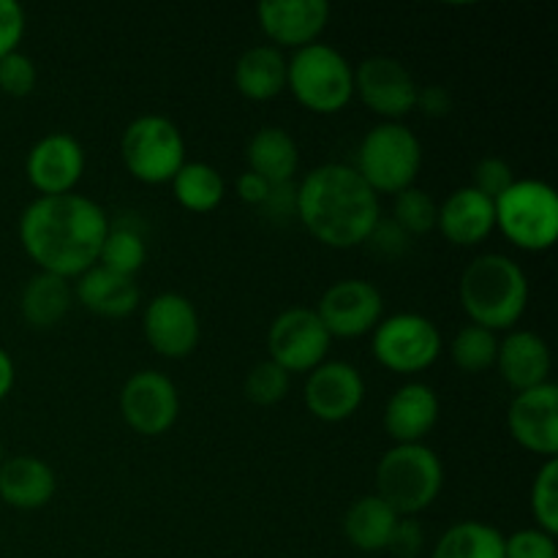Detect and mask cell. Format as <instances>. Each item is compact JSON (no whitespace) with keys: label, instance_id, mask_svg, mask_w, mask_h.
<instances>
[{"label":"cell","instance_id":"obj_39","mask_svg":"<svg viewBox=\"0 0 558 558\" xmlns=\"http://www.w3.org/2000/svg\"><path fill=\"white\" fill-rule=\"evenodd\" d=\"M267 218L272 221H289L298 216V185L294 183H278L270 185V194L259 207Z\"/></svg>","mask_w":558,"mask_h":558},{"label":"cell","instance_id":"obj_38","mask_svg":"<svg viewBox=\"0 0 558 558\" xmlns=\"http://www.w3.org/2000/svg\"><path fill=\"white\" fill-rule=\"evenodd\" d=\"M25 25V9L16 0H0V58L20 49Z\"/></svg>","mask_w":558,"mask_h":558},{"label":"cell","instance_id":"obj_8","mask_svg":"<svg viewBox=\"0 0 558 558\" xmlns=\"http://www.w3.org/2000/svg\"><path fill=\"white\" fill-rule=\"evenodd\" d=\"M120 158L134 180L145 185L172 183L189 158L185 136L167 114H140L131 120L120 140Z\"/></svg>","mask_w":558,"mask_h":558},{"label":"cell","instance_id":"obj_35","mask_svg":"<svg viewBox=\"0 0 558 558\" xmlns=\"http://www.w3.org/2000/svg\"><path fill=\"white\" fill-rule=\"evenodd\" d=\"M36 63L25 52H11L0 58V93L11 98H25L36 90Z\"/></svg>","mask_w":558,"mask_h":558},{"label":"cell","instance_id":"obj_28","mask_svg":"<svg viewBox=\"0 0 558 558\" xmlns=\"http://www.w3.org/2000/svg\"><path fill=\"white\" fill-rule=\"evenodd\" d=\"M169 185H172L174 202L196 216L213 213L227 196L223 174L205 161H185Z\"/></svg>","mask_w":558,"mask_h":558},{"label":"cell","instance_id":"obj_36","mask_svg":"<svg viewBox=\"0 0 558 558\" xmlns=\"http://www.w3.org/2000/svg\"><path fill=\"white\" fill-rule=\"evenodd\" d=\"M505 558H558L556 537L537 526L521 529L505 537Z\"/></svg>","mask_w":558,"mask_h":558},{"label":"cell","instance_id":"obj_2","mask_svg":"<svg viewBox=\"0 0 558 558\" xmlns=\"http://www.w3.org/2000/svg\"><path fill=\"white\" fill-rule=\"evenodd\" d=\"M298 218L327 248L368 243L381 218V202L349 163H322L298 183Z\"/></svg>","mask_w":558,"mask_h":558},{"label":"cell","instance_id":"obj_45","mask_svg":"<svg viewBox=\"0 0 558 558\" xmlns=\"http://www.w3.org/2000/svg\"><path fill=\"white\" fill-rule=\"evenodd\" d=\"M3 458H5L3 456V441H0V463H3Z\"/></svg>","mask_w":558,"mask_h":558},{"label":"cell","instance_id":"obj_26","mask_svg":"<svg viewBox=\"0 0 558 558\" xmlns=\"http://www.w3.org/2000/svg\"><path fill=\"white\" fill-rule=\"evenodd\" d=\"M248 172L265 178L270 185L294 183L300 167V150L294 136L278 125H265L245 145Z\"/></svg>","mask_w":558,"mask_h":558},{"label":"cell","instance_id":"obj_16","mask_svg":"<svg viewBox=\"0 0 558 558\" xmlns=\"http://www.w3.org/2000/svg\"><path fill=\"white\" fill-rule=\"evenodd\" d=\"M85 174V147L65 131L41 136L25 158V178L38 196L74 194Z\"/></svg>","mask_w":558,"mask_h":558},{"label":"cell","instance_id":"obj_24","mask_svg":"<svg viewBox=\"0 0 558 558\" xmlns=\"http://www.w3.org/2000/svg\"><path fill=\"white\" fill-rule=\"evenodd\" d=\"M232 80L248 101H272L287 90V58L270 44H256L240 54Z\"/></svg>","mask_w":558,"mask_h":558},{"label":"cell","instance_id":"obj_20","mask_svg":"<svg viewBox=\"0 0 558 558\" xmlns=\"http://www.w3.org/2000/svg\"><path fill=\"white\" fill-rule=\"evenodd\" d=\"M441 414L439 396L423 381H407L385 407V430L396 445H420L436 428Z\"/></svg>","mask_w":558,"mask_h":558},{"label":"cell","instance_id":"obj_17","mask_svg":"<svg viewBox=\"0 0 558 558\" xmlns=\"http://www.w3.org/2000/svg\"><path fill=\"white\" fill-rule=\"evenodd\" d=\"M303 401L305 409L322 423H343L363 407V374L347 360H325L305 379Z\"/></svg>","mask_w":558,"mask_h":558},{"label":"cell","instance_id":"obj_44","mask_svg":"<svg viewBox=\"0 0 558 558\" xmlns=\"http://www.w3.org/2000/svg\"><path fill=\"white\" fill-rule=\"evenodd\" d=\"M14 381H16L14 360H11V354L0 347V401L9 398V392L14 390Z\"/></svg>","mask_w":558,"mask_h":558},{"label":"cell","instance_id":"obj_31","mask_svg":"<svg viewBox=\"0 0 558 558\" xmlns=\"http://www.w3.org/2000/svg\"><path fill=\"white\" fill-rule=\"evenodd\" d=\"M496 352H499L496 332L477 325L461 327L450 343L452 363L463 374H485V371H490L496 365Z\"/></svg>","mask_w":558,"mask_h":558},{"label":"cell","instance_id":"obj_19","mask_svg":"<svg viewBox=\"0 0 558 558\" xmlns=\"http://www.w3.org/2000/svg\"><path fill=\"white\" fill-rule=\"evenodd\" d=\"M436 229L441 238L461 248H474L485 243L496 232V210L488 196L480 194L472 185L452 191L439 205Z\"/></svg>","mask_w":558,"mask_h":558},{"label":"cell","instance_id":"obj_21","mask_svg":"<svg viewBox=\"0 0 558 558\" xmlns=\"http://www.w3.org/2000/svg\"><path fill=\"white\" fill-rule=\"evenodd\" d=\"M550 365H554V357L543 336L532 330H510L499 341L494 368L512 392H523L545 385Z\"/></svg>","mask_w":558,"mask_h":558},{"label":"cell","instance_id":"obj_5","mask_svg":"<svg viewBox=\"0 0 558 558\" xmlns=\"http://www.w3.org/2000/svg\"><path fill=\"white\" fill-rule=\"evenodd\" d=\"M287 90L314 114H338L354 98V65L330 44H311L287 58Z\"/></svg>","mask_w":558,"mask_h":558},{"label":"cell","instance_id":"obj_37","mask_svg":"<svg viewBox=\"0 0 558 558\" xmlns=\"http://www.w3.org/2000/svg\"><path fill=\"white\" fill-rule=\"evenodd\" d=\"M515 180H518L515 172H512V167L505 161V158L490 156V158H483V161L477 163V169H474L472 189H477L480 194L488 196L490 202H496L512 183H515Z\"/></svg>","mask_w":558,"mask_h":558},{"label":"cell","instance_id":"obj_11","mask_svg":"<svg viewBox=\"0 0 558 558\" xmlns=\"http://www.w3.org/2000/svg\"><path fill=\"white\" fill-rule=\"evenodd\" d=\"M417 90L412 71L396 58L374 54L354 65V96L365 109L379 114L381 123H401V118L414 112Z\"/></svg>","mask_w":558,"mask_h":558},{"label":"cell","instance_id":"obj_4","mask_svg":"<svg viewBox=\"0 0 558 558\" xmlns=\"http://www.w3.org/2000/svg\"><path fill=\"white\" fill-rule=\"evenodd\" d=\"M376 490L381 501L401 518H414L428 510L445 488L441 458L425 441L392 445L376 463Z\"/></svg>","mask_w":558,"mask_h":558},{"label":"cell","instance_id":"obj_32","mask_svg":"<svg viewBox=\"0 0 558 558\" xmlns=\"http://www.w3.org/2000/svg\"><path fill=\"white\" fill-rule=\"evenodd\" d=\"M436 216H439V205L430 199L428 191L412 189L401 191L392 199V221L409 234V238H420V234H428L436 229Z\"/></svg>","mask_w":558,"mask_h":558},{"label":"cell","instance_id":"obj_3","mask_svg":"<svg viewBox=\"0 0 558 558\" xmlns=\"http://www.w3.org/2000/svg\"><path fill=\"white\" fill-rule=\"evenodd\" d=\"M469 325L490 332L515 330L529 305V278L507 254H483L466 265L458 283Z\"/></svg>","mask_w":558,"mask_h":558},{"label":"cell","instance_id":"obj_33","mask_svg":"<svg viewBox=\"0 0 558 558\" xmlns=\"http://www.w3.org/2000/svg\"><path fill=\"white\" fill-rule=\"evenodd\" d=\"M289 387H292V376L272 360L256 363L243 381L245 398L256 407H276L289 396Z\"/></svg>","mask_w":558,"mask_h":558},{"label":"cell","instance_id":"obj_25","mask_svg":"<svg viewBox=\"0 0 558 558\" xmlns=\"http://www.w3.org/2000/svg\"><path fill=\"white\" fill-rule=\"evenodd\" d=\"M398 515L387 501H381L376 494L360 496L349 505L343 515V537L360 554H381L390 548L392 532H396Z\"/></svg>","mask_w":558,"mask_h":558},{"label":"cell","instance_id":"obj_22","mask_svg":"<svg viewBox=\"0 0 558 558\" xmlns=\"http://www.w3.org/2000/svg\"><path fill=\"white\" fill-rule=\"evenodd\" d=\"M74 298L80 305L90 314L104 316V319H120V316H131L140 308V283L136 278L120 276V272L107 270L101 265H93L90 270L74 278Z\"/></svg>","mask_w":558,"mask_h":558},{"label":"cell","instance_id":"obj_1","mask_svg":"<svg viewBox=\"0 0 558 558\" xmlns=\"http://www.w3.org/2000/svg\"><path fill=\"white\" fill-rule=\"evenodd\" d=\"M109 232L107 210L82 194L36 196L20 216V243L41 272L80 278L98 265Z\"/></svg>","mask_w":558,"mask_h":558},{"label":"cell","instance_id":"obj_6","mask_svg":"<svg viewBox=\"0 0 558 558\" xmlns=\"http://www.w3.org/2000/svg\"><path fill=\"white\" fill-rule=\"evenodd\" d=\"M496 229L515 248L543 254L558 240V194L550 183L534 178H518L494 202Z\"/></svg>","mask_w":558,"mask_h":558},{"label":"cell","instance_id":"obj_29","mask_svg":"<svg viewBox=\"0 0 558 558\" xmlns=\"http://www.w3.org/2000/svg\"><path fill=\"white\" fill-rule=\"evenodd\" d=\"M430 558H505V534L483 521H461L436 539Z\"/></svg>","mask_w":558,"mask_h":558},{"label":"cell","instance_id":"obj_15","mask_svg":"<svg viewBox=\"0 0 558 558\" xmlns=\"http://www.w3.org/2000/svg\"><path fill=\"white\" fill-rule=\"evenodd\" d=\"M507 430L532 456L545 461L558 456V387L554 381L515 392L507 409Z\"/></svg>","mask_w":558,"mask_h":558},{"label":"cell","instance_id":"obj_9","mask_svg":"<svg viewBox=\"0 0 558 558\" xmlns=\"http://www.w3.org/2000/svg\"><path fill=\"white\" fill-rule=\"evenodd\" d=\"M441 332L428 316L403 311L385 316L371 332V352L381 368L398 376H417L439 360Z\"/></svg>","mask_w":558,"mask_h":558},{"label":"cell","instance_id":"obj_41","mask_svg":"<svg viewBox=\"0 0 558 558\" xmlns=\"http://www.w3.org/2000/svg\"><path fill=\"white\" fill-rule=\"evenodd\" d=\"M425 545V534H423V526H420L414 518H401L396 526V532H392V539H390V554H396L398 558H414L420 556V550H423Z\"/></svg>","mask_w":558,"mask_h":558},{"label":"cell","instance_id":"obj_30","mask_svg":"<svg viewBox=\"0 0 558 558\" xmlns=\"http://www.w3.org/2000/svg\"><path fill=\"white\" fill-rule=\"evenodd\" d=\"M145 262H147V243L142 229L134 227L131 221L109 223V232L101 245L98 265L107 267V270L112 272H120V276L136 278V272L145 267Z\"/></svg>","mask_w":558,"mask_h":558},{"label":"cell","instance_id":"obj_13","mask_svg":"<svg viewBox=\"0 0 558 558\" xmlns=\"http://www.w3.org/2000/svg\"><path fill=\"white\" fill-rule=\"evenodd\" d=\"M120 414L140 436H163L180 417V392L161 371H136L120 390Z\"/></svg>","mask_w":558,"mask_h":558},{"label":"cell","instance_id":"obj_40","mask_svg":"<svg viewBox=\"0 0 558 558\" xmlns=\"http://www.w3.org/2000/svg\"><path fill=\"white\" fill-rule=\"evenodd\" d=\"M409 234L403 232L401 227H398L392 218H379V223L374 227V232H371L368 243L374 245V251H379V254L385 256H401L403 251L409 248Z\"/></svg>","mask_w":558,"mask_h":558},{"label":"cell","instance_id":"obj_27","mask_svg":"<svg viewBox=\"0 0 558 558\" xmlns=\"http://www.w3.org/2000/svg\"><path fill=\"white\" fill-rule=\"evenodd\" d=\"M74 303V289L65 278L52 276V272L38 270L31 281L25 283L20 298L22 319L33 327V330H52Z\"/></svg>","mask_w":558,"mask_h":558},{"label":"cell","instance_id":"obj_34","mask_svg":"<svg viewBox=\"0 0 558 558\" xmlns=\"http://www.w3.org/2000/svg\"><path fill=\"white\" fill-rule=\"evenodd\" d=\"M532 518L537 529L548 534H558V461L548 458L534 474L532 485Z\"/></svg>","mask_w":558,"mask_h":558},{"label":"cell","instance_id":"obj_10","mask_svg":"<svg viewBox=\"0 0 558 558\" xmlns=\"http://www.w3.org/2000/svg\"><path fill=\"white\" fill-rule=\"evenodd\" d=\"M330 332L325 330L314 308L294 305L281 311L267 330V354L276 365H281L289 376L311 374L319 368L330 352Z\"/></svg>","mask_w":558,"mask_h":558},{"label":"cell","instance_id":"obj_42","mask_svg":"<svg viewBox=\"0 0 558 558\" xmlns=\"http://www.w3.org/2000/svg\"><path fill=\"white\" fill-rule=\"evenodd\" d=\"M414 109H420V112L428 114V118H445V114H450V109H452V98H450V93L439 85L420 87Z\"/></svg>","mask_w":558,"mask_h":558},{"label":"cell","instance_id":"obj_14","mask_svg":"<svg viewBox=\"0 0 558 558\" xmlns=\"http://www.w3.org/2000/svg\"><path fill=\"white\" fill-rule=\"evenodd\" d=\"M142 332L147 347L167 360H183L199 347L202 322L196 305L180 292H161L145 305Z\"/></svg>","mask_w":558,"mask_h":558},{"label":"cell","instance_id":"obj_12","mask_svg":"<svg viewBox=\"0 0 558 558\" xmlns=\"http://www.w3.org/2000/svg\"><path fill=\"white\" fill-rule=\"evenodd\" d=\"M314 311L330 338L352 341V338L371 336L385 319V298L379 287L365 278H343L322 294Z\"/></svg>","mask_w":558,"mask_h":558},{"label":"cell","instance_id":"obj_18","mask_svg":"<svg viewBox=\"0 0 558 558\" xmlns=\"http://www.w3.org/2000/svg\"><path fill=\"white\" fill-rule=\"evenodd\" d=\"M256 20L270 47L303 49L322 38L330 22L327 0H262L256 5Z\"/></svg>","mask_w":558,"mask_h":558},{"label":"cell","instance_id":"obj_43","mask_svg":"<svg viewBox=\"0 0 558 558\" xmlns=\"http://www.w3.org/2000/svg\"><path fill=\"white\" fill-rule=\"evenodd\" d=\"M234 191H238L240 202H245V205L251 207H262V202H265L267 194H270V183H267L265 178H259V174L245 169V172L238 178V183H234Z\"/></svg>","mask_w":558,"mask_h":558},{"label":"cell","instance_id":"obj_7","mask_svg":"<svg viewBox=\"0 0 558 558\" xmlns=\"http://www.w3.org/2000/svg\"><path fill=\"white\" fill-rule=\"evenodd\" d=\"M354 169L376 196H396L417 180L423 169V142L409 125L379 123L360 142Z\"/></svg>","mask_w":558,"mask_h":558},{"label":"cell","instance_id":"obj_23","mask_svg":"<svg viewBox=\"0 0 558 558\" xmlns=\"http://www.w3.org/2000/svg\"><path fill=\"white\" fill-rule=\"evenodd\" d=\"M58 477L52 466L36 456L3 458L0 463V499L14 510H41L52 501Z\"/></svg>","mask_w":558,"mask_h":558}]
</instances>
